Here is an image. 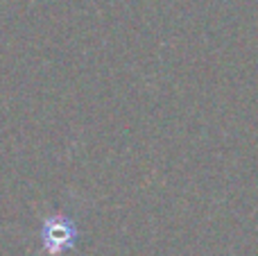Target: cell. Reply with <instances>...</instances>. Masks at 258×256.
<instances>
[{"label": "cell", "instance_id": "obj_1", "mask_svg": "<svg viewBox=\"0 0 258 256\" xmlns=\"http://www.w3.org/2000/svg\"><path fill=\"white\" fill-rule=\"evenodd\" d=\"M80 238L75 220L66 216H50L41 225V245L48 256H61L73 249Z\"/></svg>", "mask_w": 258, "mask_h": 256}]
</instances>
